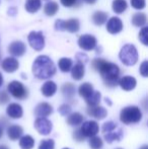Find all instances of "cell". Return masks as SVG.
<instances>
[{
    "instance_id": "obj_8",
    "label": "cell",
    "mask_w": 148,
    "mask_h": 149,
    "mask_svg": "<svg viewBox=\"0 0 148 149\" xmlns=\"http://www.w3.org/2000/svg\"><path fill=\"white\" fill-rule=\"evenodd\" d=\"M31 47L36 51H41L45 47V38L41 31H32L28 37Z\"/></svg>"
},
{
    "instance_id": "obj_4",
    "label": "cell",
    "mask_w": 148,
    "mask_h": 149,
    "mask_svg": "<svg viewBox=\"0 0 148 149\" xmlns=\"http://www.w3.org/2000/svg\"><path fill=\"white\" fill-rule=\"evenodd\" d=\"M119 58L126 66H133L138 61V52L134 45L127 44L121 49Z\"/></svg>"
},
{
    "instance_id": "obj_30",
    "label": "cell",
    "mask_w": 148,
    "mask_h": 149,
    "mask_svg": "<svg viewBox=\"0 0 148 149\" xmlns=\"http://www.w3.org/2000/svg\"><path fill=\"white\" fill-rule=\"evenodd\" d=\"M127 9L126 0H114L113 1V10L116 13H123Z\"/></svg>"
},
{
    "instance_id": "obj_26",
    "label": "cell",
    "mask_w": 148,
    "mask_h": 149,
    "mask_svg": "<svg viewBox=\"0 0 148 149\" xmlns=\"http://www.w3.org/2000/svg\"><path fill=\"white\" fill-rule=\"evenodd\" d=\"M42 1L41 0H26V10L30 13H35L41 8Z\"/></svg>"
},
{
    "instance_id": "obj_38",
    "label": "cell",
    "mask_w": 148,
    "mask_h": 149,
    "mask_svg": "<svg viewBox=\"0 0 148 149\" xmlns=\"http://www.w3.org/2000/svg\"><path fill=\"white\" fill-rule=\"evenodd\" d=\"M131 5L135 8V9H143L146 5L145 0H131Z\"/></svg>"
},
{
    "instance_id": "obj_13",
    "label": "cell",
    "mask_w": 148,
    "mask_h": 149,
    "mask_svg": "<svg viewBox=\"0 0 148 149\" xmlns=\"http://www.w3.org/2000/svg\"><path fill=\"white\" fill-rule=\"evenodd\" d=\"M123 136H124V132H123L122 128H120L119 126L115 128V129H113L112 131L104 134V137H105L106 141L109 144H112L113 142H115V141H117V142L121 141Z\"/></svg>"
},
{
    "instance_id": "obj_3",
    "label": "cell",
    "mask_w": 148,
    "mask_h": 149,
    "mask_svg": "<svg viewBox=\"0 0 148 149\" xmlns=\"http://www.w3.org/2000/svg\"><path fill=\"white\" fill-rule=\"evenodd\" d=\"M142 112L136 106H128L122 109L120 113V121L125 125H134L142 120Z\"/></svg>"
},
{
    "instance_id": "obj_17",
    "label": "cell",
    "mask_w": 148,
    "mask_h": 149,
    "mask_svg": "<svg viewBox=\"0 0 148 149\" xmlns=\"http://www.w3.org/2000/svg\"><path fill=\"white\" fill-rule=\"evenodd\" d=\"M86 113L88 114V116L93 117V118L97 120H103L107 117L108 112L104 107L97 106V107H88L86 109Z\"/></svg>"
},
{
    "instance_id": "obj_7",
    "label": "cell",
    "mask_w": 148,
    "mask_h": 149,
    "mask_svg": "<svg viewBox=\"0 0 148 149\" xmlns=\"http://www.w3.org/2000/svg\"><path fill=\"white\" fill-rule=\"evenodd\" d=\"M79 131L84 138H90L97 136L99 131V126L95 121H85L79 128Z\"/></svg>"
},
{
    "instance_id": "obj_43",
    "label": "cell",
    "mask_w": 148,
    "mask_h": 149,
    "mask_svg": "<svg viewBox=\"0 0 148 149\" xmlns=\"http://www.w3.org/2000/svg\"><path fill=\"white\" fill-rule=\"evenodd\" d=\"M61 1V3L63 4L64 6H66V7H71V6H73L75 3L77 2V0H60Z\"/></svg>"
},
{
    "instance_id": "obj_18",
    "label": "cell",
    "mask_w": 148,
    "mask_h": 149,
    "mask_svg": "<svg viewBox=\"0 0 148 149\" xmlns=\"http://www.w3.org/2000/svg\"><path fill=\"white\" fill-rule=\"evenodd\" d=\"M137 81L132 76H124L119 80V85L125 91H130L136 87Z\"/></svg>"
},
{
    "instance_id": "obj_12",
    "label": "cell",
    "mask_w": 148,
    "mask_h": 149,
    "mask_svg": "<svg viewBox=\"0 0 148 149\" xmlns=\"http://www.w3.org/2000/svg\"><path fill=\"white\" fill-rule=\"evenodd\" d=\"M26 51V45L20 41L13 42L8 47V52L10 53V55L14 56V57H22V55H24Z\"/></svg>"
},
{
    "instance_id": "obj_5",
    "label": "cell",
    "mask_w": 148,
    "mask_h": 149,
    "mask_svg": "<svg viewBox=\"0 0 148 149\" xmlns=\"http://www.w3.org/2000/svg\"><path fill=\"white\" fill-rule=\"evenodd\" d=\"M7 91L16 100H24L28 96V88L19 81L13 80L7 85Z\"/></svg>"
},
{
    "instance_id": "obj_6",
    "label": "cell",
    "mask_w": 148,
    "mask_h": 149,
    "mask_svg": "<svg viewBox=\"0 0 148 149\" xmlns=\"http://www.w3.org/2000/svg\"><path fill=\"white\" fill-rule=\"evenodd\" d=\"M80 28L79 20L77 18H70L67 20L57 19L55 22V29L57 31H67L69 33H77Z\"/></svg>"
},
{
    "instance_id": "obj_10",
    "label": "cell",
    "mask_w": 148,
    "mask_h": 149,
    "mask_svg": "<svg viewBox=\"0 0 148 149\" xmlns=\"http://www.w3.org/2000/svg\"><path fill=\"white\" fill-rule=\"evenodd\" d=\"M78 45L84 51H91L97 47V39L91 35H82L78 39Z\"/></svg>"
},
{
    "instance_id": "obj_44",
    "label": "cell",
    "mask_w": 148,
    "mask_h": 149,
    "mask_svg": "<svg viewBox=\"0 0 148 149\" xmlns=\"http://www.w3.org/2000/svg\"><path fill=\"white\" fill-rule=\"evenodd\" d=\"M84 1L86 2V3H88V4H93L95 1H97V0H84Z\"/></svg>"
},
{
    "instance_id": "obj_15",
    "label": "cell",
    "mask_w": 148,
    "mask_h": 149,
    "mask_svg": "<svg viewBox=\"0 0 148 149\" xmlns=\"http://www.w3.org/2000/svg\"><path fill=\"white\" fill-rule=\"evenodd\" d=\"M1 67L5 72L7 73H13L19 67V63L18 61L13 57H7L5 58L1 63Z\"/></svg>"
},
{
    "instance_id": "obj_46",
    "label": "cell",
    "mask_w": 148,
    "mask_h": 149,
    "mask_svg": "<svg viewBox=\"0 0 148 149\" xmlns=\"http://www.w3.org/2000/svg\"><path fill=\"white\" fill-rule=\"evenodd\" d=\"M2 136H3V127L0 125V138H1Z\"/></svg>"
},
{
    "instance_id": "obj_50",
    "label": "cell",
    "mask_w": 148,
    "mask_h": 149,
    "mask_svg": "<svg viewBox=\"0 0 148 149\" xmlns=\"http://www.w3.org/2000/svg\"><path fill=\"white\" fill-rule=\"evenodd\" d=\"M63 149H69V148H63Z\"/></svg>"
},
{
    "instance_id": "obj_48",
    "label": "cell",
    "mask_w": 148,
    "mask_h": 149,
    "mask_svg": "<svg viewBox=\"0 0 148 149\" xmlns=\"http://www.w3.org/2000/svg\"><path fill=\"white\" fill-rule=\"evenodd\" d=\"M0 149H9L6 145H0Z\"/></svg>"
},
{
    "instance_id": "obj_23",
    "label": "cell",
    "mask_w": 148,
    "mask_h": 149,
    "mask_svg": "<svg viewBox=\"0 0 148 149\" xmlns=\"http://www.w3.org/2000/svg\"><path fill=\"white\" fill-rule=\"evenodd\" d=\"M94 89H93V86L91 83L89 82H84L79 86L78 88V93L81 97H83L84 100H87L91 94L93 93Z\"/></svg>"
},
{
    "instance_id": "obj_24",
    "label": "cell",
    "mask_w": 148,
    "mask_h": 149,
    "mask_svg": "<svg viewBox=\"0 0 148 149\" xmlns=\"http://www.w3.org/2000/svg\"><path fill=\"white\" fill-rule=\"evenodd\" d=\"M83 121H84V118H83L82 115H81L80 113L76 112V113H71L70 115H68L66 123L69 126H74V127H76V126H79L80 124H82Z\"/></svg>"
},
{
    "instance_id": "obj_27",
    "label": "cell",
    "mask_w": 148,
    "mask_h": 149,
    "mask_svg": "<svg viewBox=\"0 0 148 149\" xmlns=\"http://www.w3.org/2000/svg\"><path fill=\"white\" fill-rule=\"evenodd\" d=\"M101 92L97 91V90H94L93 93L87 100H85V102H86L88 107H97L101 102Z\"/></svg>"
},
{
    "instance_id": "obj_39",
    "label": "cell",
    "mask_w": 148,
    "mask_h": 149,
    "mask_svg": "<svg viewBox=\"0 0 148 149\" xmlns=\"http://www.w3.org/2000/svg\"><path fill=\"white\" fill-rule=\"evenodd\" d=\"M9 100H10V96L8 94V92L1 90L0 91V106H3V104H7Z\"/></svg>"
},
{
    "instance_id": "obj_9",
    "label": "cell",
    "mask_w": 148,
    "mask_h": 149,
    "mask_svg": "<svg viewBox=\"0 0 148 149\" xmlns=\"http://www.w3.org/2000/svg\"><path fill=\"white\" fill-rule=\"evenodd\" d=\"M35 129L39 132V134L44 136L49 135L52 132L53 129V125H52V122L47 118H38L35 121Z\"/></svg>"
},
{
    "instance_id": "obj_29",
    "label": "cell",
    "mask_w": 148,
    "mask_h": 149,
    "mask_svg": "<svg viewBox=\"0 0 148 149\" xmlns=\"http://www.w3.org/2000/svg\"><path fill=\"white\" fill-rule=\"evenodd\" d=\"M58 66L62 72H69L72 68V60L70 58H61L58 62Z\"/></svg>"
},
{
    "instance_id": "obj_40",
    "label": "cell",
    "mask_w": 148,
    "mask_h": 149,
    "mask_svg": "<svg viewBox=\"0 0 148 149\" xmlns=\"http://www.w3.org/2000/svg\"><path fill=\"white\" fill-rule=\"evenodd\" d=\"M140 74L143 77H147L148 76V61L145 60L143 61V63L140 66Z\"/></svg>"
},
{
    "instance_id": "obj_20",
    "label": "cell",
    "mask_w": 148,
    "mask_h": 149,
    "mask_svg": "<svg viewBox=\"0 0 148 149\" xmlns=\"http://www.w3.org/2000/svg\"><path fill=\"white\" fill-rule=\"evenodd\" d=\"M22 133H24V129H22V126L11 125L7 128V136L12 141H15V140L19 139L22 136Z\"/></svg>"
},
{
    "instance_id": "obj_14",
    "label": "cell",
    "mask_w": 148,
    "mask_h": 149,
    "mask_svg": "<svg viewBox=\"0 0 148 149\" xmlns=\"http://www.w3.org/2000/svg\"><path fill=\"white\" fill-rule=\"evenodd\" d=\"M123 30V22L119 17H111L107 22V31L112 35L119 33Z\"/></svg>"
},
{
    "instance_id": "obj_35",
    "label": "cell",
    "mask_w": 148,
    "mask_h": 149,
    "mask_svg": "<svg viewBox=\"0 0 148 149\" xmlns=\"http://www.w3.org/2000/svg\"><path fill=\"white\" fill-rule=\"evenodd\" d=\"M139 40L144 46L148 45V28L144 26L139 33Z\"/></svg>"
},
{
    "instance_id": "obj_33",
    "label": "cell",
    "mask_w": 148,
    "mask_h": 149,
    "mask_svg": "<svg viewBox=\"0 0 148 149\" xmlns=\"http://www.w3.org/2000/svg\"><path fill=\"white\" fill-rule=\"evenodd\" d=\"M88 144L91 149H101L104 145V142L101 137H99V136H93V137L89 138Z\"/></svg>"
},
{
    "instance_id": "obj_45",
    "label": "cell",
    "mask_w": 148,
    "mask_h": 149,
    "mask_svg": "<svg viewBox=\"0 0 148 149\" xmlns=\"http://www.w3.org/2000/svg\"><path fill=\"white\" fill-rule=\"evenodd\" d=\"M2 84H3V76H2V74L0 73V87L2 86Z\"/></svg>"
},
{
    "instance_id": "obj_19",
    "label": "cell",
    "mask_w": 148,
    "mask_h": 149,
    "mask_svg": "<svg viewBox=\"0 0 148 149\" xmlns=\"http://www.w3.org/2000/svg\"><path fill=\"white\" fill-rule=\"evenodd\" d=\"M56 91H57V85H56V83L54 82V81H51V80L46 81L41 87L42 94H43L44 96H46V97H51V96H53L54 94L56 93Z\"/></svg>"
},
{
    "instance_id": "obj_16",
    "label": "cell",
    "mask_w": 148,
    "mask_h": 149,
    "mask_svg": "<svg viewBox=\"0 0 148 149\" xmlns=\"http://www.w3.org/2000/svg\"><path fill=\"white\" fill-rule=\"evenodd\" d=\"M6 114L11 119H20L24 115V110L20 104H16V102H11L8 104L7 109H6Z\"/></svg>"
},
{
    "instance_id": "obj_22",
    "label": "cell",
    "mask_w": 148,
    "mask_h": 149,
    "mask_svg": "<svg viewBox=\"0 0 148 149\" xmlns=\"http://www.w3.org/2000/svg\"><path fill=\"white\" fill-rule=\"evenodd\" d=\"M85 74L84 65L77 62L71 68V76L75 80H81Z\"/></svg>"
},
{
    "instance_id": "obj_36",
    "label": "cell",
    "mask_w": 148,
    "mask_h": 149,
    "mask_svg": "<svg viewBox=\"0 0 148 149\" xmlns=\"http://www.w3.org/2000/svg\"><path fill=\"white\" fill-rule=\"evenodd\" d=\"M116 127H118L117 123H115V122H113V121H108L103 125V127H101V131H103L104 134H106V133H108V132L112 131V130L115 129Z\"/></svg>"
},
{
    "instance_id": "obj_41",
    "label": "cell",
    "mask_w": 148,
    "mask_h": 149,
    "mask_svg": "<svg viewBox=\"0 0 148 149\" xmlns=\"http://www.w3.org/2000/svg\"><path fill=\"white\" fill-rule=\"evenodd\" d=\"M73 138H74L75 141H77V142H82V141H84V140H85V138L83 137L82 134H81L80 131H79V128H78V129H76L73 132Z\"/></svg>"
},
{
    "instance_id": "obj_31",
    "label": "cell",
    "mask_w": 148,
    "mask_h": 149,
    "mask_svg": "<svg viewBox=\"0 0 148 149\" xmlns=\"http://www.w3.org/2000/svg\"><path fill=\"white\" fill-rule=\"evenodd\" d=\"M58 8H59V6H58V4L56 3V2L50 1L45 5L44 11H45V13L47 14L48 16H53V15H55V14L57 13Z\"/></svg>"
},
{
    "instance_id": "obj_34",
    "label": "cell",
    "mask_w": 148,
    "mask_h": 149,
    "mask_svg": "<svg viewBox=\"0 0 148 149\" xmlns=\"http://www.w3.org/2000/svg\"><path fill=\"white\" fill-rule=\"evenodd\" d=\"M55 148V142L53 139H44L40 142L38 149H54Z\"/></svg>"
},
{
    "instance_id": "obj_1",
    "label": "cell",
    "mask_w": 148,
    "mask_h": 149,
    "mask_svg": "<svg viewBox=\"0 0 148 149\" xmlns=\"http://www.w3.org/2000/svg\"><path fill=\"white\" fill-rule=\"evenodd\" d=\"M92 68L101 74L104 82L107 86L115 87L119 84L120 80V69L119 66L114 63L97 58L91 63Z\"/></svg>"
},
{
    "instance_id": "obj_47",
    "label": "cell",
    "mask_w": 148,
    "mask_h": 149,
    "mask_svg": "<svg viewBox=\"0 0 148 149\" xmlns=\"http://www.w3.org/2000/svg\"><path fill=\"white\" fill-rule=\"evenodd\" d=\"M106 102H107L109 106H112V102L110 100V98H108V97H106Z\"/></svg>"
},
{
    "instance_id": "obj_51",
    "label": "cell",
    "mask_w": 148,
    "mask_h": 149,
    "mask_svg": "<svg viewBox=\"0 0 148 149\" xmlns=\"http://www.w3.org/2000/svg\"><path fill=\"white\" fill-rule=\"evenodd\" d=\"M116 149H122V148H116Z\"/></svg>"
},
{
    "instance_id": "obj_37",
    "label": "cell",
    "mask_w": 148,
    "mask_h": 149,
    "mask_svg": "<svg viewBox=\"0 0 148 149\" xmlns=\"http://www.w3.org/2000/svg\"><path fill=\"white\" fill-rule=\"evenodd\" d=\"M58 112L61 116H68V115L71 114V107L67 104H63L58 109Z\"/></svg>"
},
{
    "instance_id": "obj_11",
    "label": "cell",
    "mask_w": 148,
    "mask_h": 149,
    "mask_svg": "<svg viewBox=\"0 0 148 149\" xmlns=\"http://www.w3.org/2000/svg\"><path fill=\"white\" fill-rule=\"evenodd\" d=\"M53 107L48 102H40L35 109V115L38 118H47L51 114H53Z\"/></svg>"
},
{
    "instance_id": "obj_32",
    "label": "cell",
    "mask_w": 148,
    "mask_h": 149,
    "mask_svg": "<svg viewBox=\"0 0 148 149\" xmlns=\"http://www.w3.org/2000/svg\"><path fill=\"white\" fill-rule=\"evenodd\" d=\"M146 15L145 13H135L132 17V24L135 26H143L146 24Z\"/></svg>"
},
{
    "instance_id": "obj_49",
    "label": "cell",
    "mask_w": 148,
    "mask_h": 149,
    "mask_svg": "<svg viewBox=\"0 0 148 149\" xmlns=\"http://www.w3.org/2000/svg\"><path fill=\"white\" fill-rule=\"evenodd\" d=\"M140 149H148V145H143V146H141Z\"/></svg>"
},
{
    "instance_id": "obj_2",
    "label": "cell",
    "mask_w": 148,
    "mask_h": 149,
    "mask_svg": "<svg viewBox=\"0 0 148 149\" xmlns=\"http://www.w3.org/2000/svg\"><path fill=\"white\" fill-rule=\"evenodd\" d=\"M33 73L39 79H49L56 73V67L48 56H39L33 64Z\"/></svg>"
},
{
    "instance_id": "obj_42",
    "label": "cell",
    "mask_w": 148,
    "mask_h": 149,
    "mask_svg": "<svg viewBox=\"0 0 148 149\" xmlns=\"http://www.w3.org/2000/svg\"><path fill=\"white\" fill-rule=\"evenodd\" d=\"M76 58H77V62L78 63H81V64L84 65L85 63L88 61V58H87V56L85 55V54H81V53H78L76 55Z\"/></svg>"
},
{
    "instance_id": "obj_21",
    "label": "cell",
    "mask_w": 148,
    "mask_h": 149,
    "mask_svg": "<svg viewBox=\"0 0 148 149\" xmlns=\"http://www.w3.org/2000/svg\"><path fill=\"white\" fill-rule=\"evenodd\" d=\"M61 91H62V94H63L64 98H66L68 102H72V100H74L76 88H75V86L72 84V83L67 82L64 85H62Z\"/></svg>"
},
{
    "instance_id": "obj_28",
    "label": "cell",
    "mask_w": 148,
    "mask_h": 149,
    "mask_svg": "<svg viewBox=\"0 0 148 149\" xmlns=\"http://www.w3.org/2000/svg\"><path fill=\"white\" fill-rule=\"evenodd\" d=\"M108 13L104 11H97L92 15V22L97 26H103L105 22H107Z\"/></svg>"
},
{
    "instance_id": "obj_25",
    "label": "cell",
    "mask_w": 148,
    "mask_h": 149,
    "mask_svg": "<svg viewBox=\"0 0 148 149\" xmlns=\"http://www.w3.org/2000/svg\"><path fill=\"white\" fill-rule=\"evenodd\" d=\"M19 146L22 149H33L35 146V139L31 135H24L19 138Z\"/></svg>"
}]
</instances>
